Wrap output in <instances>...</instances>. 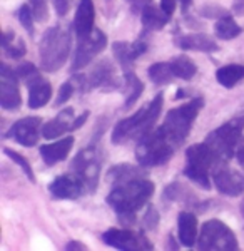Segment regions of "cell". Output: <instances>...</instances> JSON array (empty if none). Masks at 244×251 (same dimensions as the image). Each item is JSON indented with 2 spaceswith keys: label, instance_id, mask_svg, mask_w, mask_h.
I'll return each mask as SVG.
<instances>
[{
  "label": "cell",
  "instance_id": "49",
  "mask_svg": "<svg viewBox=\"0 0 244 251\" xmlns=\"http://www.w3.org/2000/svg\"><path fill=\"white\" fill-rule=\"evenodd\" d=\"M169 250H179V246L176 245V240L172 241V236H169V246H168Z\"/></svg>",
  "mask_w": 244,
  "mask_h": 251
},
{
  "label": "cell",
  "instance_id": "19",
  "mask_svg": "<svg viewBox=\"0 0 244 251\" xmlns=\"http://www.w3.org/2000/svg\"><path fill=\"white\" fill-rule=\"evenodd\" d=\"M112 52H114V57L117 59V62H119L122 67L129 69L131 64H134L142 54L147 52V44L142 42V40L132 42V44L131 42H114Z\"/></svg>",
  "mask_w": 244,
  "mask_h": 251
},
{
  "label": "cell",
  "instance_id": "32",
  "mask_svg": "<svg viewBox=\"0 0 244 251\" xmlns=\"http://www.w3.org/2000/svg\"><path fill=\"white\" fill-rule=\"evenodd\" d=\"M17 15H19V22L22 24V27L28 32V35L30 37H34V12H32V7L30 5H27V3H24L22 7L19 9L17 12Z\"/></svg>",
  "mask_w": 244,
  "mask_h": 251
},
{
  "label": "cell",
  "instance_id": "41",
  "mask_svg": "<svg viewBox=\"0 0 244 251\" xmlns=\"http://www.w3.org/2000/svg\"><path fill=\"white\" fill-rule=\"evenodd\" d=\"M161 9L171 17L176 10V0H161Z\"/></svg>",
  "mask_w": 244,
  "mask_h": 251
},
{
  "label": "cell",
  "instance_id": "27",
  "mask_svg": "<svg viewBox=\"0 0 244 251\" xmlns=\"http://www.w3.org/2000/svg\"><path fill=\"white\" fill-rule=\"evenodd\" d=\"M216 79L222 87L233 89L239 80L244 79V66H239V64H229V66L218 69Z\"/></svg>",
  "mask_w": 244,
  "mask_h": 251
},
{
  "label": "cell",
  "instance_id": "45",
  "mask_svg": "<svg viewBox=\"0 0 244 251\" xmlns=\"http://www.w3.org/2000/svg\"><path fill=\"white\" fill-rule=\"evenodd\" d=\"M12 42H14V32H12V30H7L5 34H3V44H2L3 49L9 47Z\"/></svg>",
  "mask_w": 244,
  "mask_h": 251
},
{
  "label": "cell",
  "instance_id": "37",
  "mask_svg": "<svg viewBox=\"0 0 244 251\" xmlns=\"http://www.w3.org/2000/svg\"><path fill=\"white\" fill-rule=\"evenodd\" d=\"M199 14L202 15V17L206 19H221L224 17V15H227V12L222 9V7L219 5H214V3H206L204 7H202L201 10H199Z\"/></svg>",
  "mask_w": 244,
  "mask_h": 251
},
{
  "label": "cell",
  "instance_id": "38",
  "mask_svg": "<svg viewBox=\"0 0 244 251\" xmlns=\"http://www.w3.org/2000/svg\"><path fill=\"white\" fill-rule=\"evenodd\" d=\"M3 50H5V54L9 55V57H12V59H20V57H24V55H25L27 49H25V44H24V40L19 39L17 44L12 42L10 46L5 47Z\"/></svg>",
  "mask_w": 244,
  "mask_h": 251
},
{
  "label": "cell",
  "instance_id": "17",
  "mask_svg": "<svg viewBox=\"0 0 244 251\" xmlns=\"http://www.w3.org/2000/svg\"><path fill=\"white\" fill-rule=\"evenodd\" d=\"M74 143H75L74 137L67 136L59 141H54V143H50V144H42L39 149L40 157H42L44 163L47 166H55L57 163H60V161L67 159L69 152L72 151Z\"/></svg>",
  "mask_w": 244,
  "mask_h": 251
},
{
  "label": "cell",
  "instance_id": "24",
  "mask_svg": "<svg viewBox=\"0 0 244 251\" xmlns=\"http://www.w3.org/2000/svg\"><path fill=\"white\" fill-rule=\"evenodd\" d=\"M136 177H146L144 166H141V164L132 166L127 163H122V164L112 166L107 171V179H109V183H112V184H121V183H125V181L136 179Z\"/></svg>",
  "mask_w": 244,
  "mask_h": 251
},
{
  "label": "cell",
  "instance_id": "15",
  "mask_svg": "<svg viewBox=\"0 0 244 251\" xmlns=\"http://www.w3.org/2000/svg\"><path fill=\"white\" fill-rule=\"evenodd\" d=\"M40 124L42 119L37 116H27L24 119H19L17 123L12 124V127L7 132L9 139H14L24 148H32L39 143L40 137Z\"/></svg>",
  "mask_w": 244,
  "mask_h": 251
},
{
  "label": "cell",
  "instance_id": "25",
  "mask_svg": "<svg viewBox=\"0 0 244 251\" xmlns=\"http://www.w3.org/2000/svg\"><path fill=\"white\" fill-rule=\"evenodd\" d=\"M169 15L166 14L162 9H157V7L147 5L144 7L141 12V20H142V27H144L146 32H154V30H161L168 25L169 22Z\"/></svg>",
  "mask_w": 244,
  "mask_h": 251
},
{
  "label": "cell",
  "instance_id": "11",
  "mask_svg": "<svg viewBox=\"0 0 244 251\" xmlns=\"http://www.w3.org/2000/svg\"><path fill=\"white\" fill-rule=\"evenodd\" d=\"M102 241L111 248L122 251H146L152 250V243L142 233L131 231V229H117L111 228L102 234Z\"/></svg>",
  "mask_w": 244,
  "mask_h": 251
},
{
  "label": "cell",
  "instance_id": "1",
  "mask_svg": "<svg viewBox=\"0 0 244 251\" xmlns=\"http://www.w3.org/2000/svg\"><path fill=\"white\" fill-rule=\"evenodd\" d=\"M154 194V183L146 177L125 181L121 184H114L112 191L107 194V204L119 216L122 223H134L136 213L147 204Z\"/></svg>",
  "mask_w": 244,
  "mask_h": 251
},
{
  "label": "cell",
  "instance_id": "39",
  "mask_svg": "<svg viewBox=\"0 0 244 251\" xmlns=\"http://www.w3.org/2000/svg\"><path fill=\"white\" fill-rule=\"evenodd\" d=\"M144 228L147 229H156L157 225H159V213L156 211L154 206H147V211L144 214Z\"/></svg>",
  "mask_w": 244,
  "mask_h": 251
},
{
  "label": "cell",
  "instance_id": "10",
  "mask_svg": "<svg viewBox=\"0 0 244 251\" xmlns=\"http://www.w3.org/2000/svg\"><path fill=\"white\" fill-rule=\"evenodd\" d=\"M79 82V91L87 92L94 91V89H100V91H116L121 87L119 79L116 75L114 66L109 60H102L89 72L87 75H75L74 77Z\"/></svg>",
  "mask_w": 244,
  "mask_h": 251
},
{
  "label": "cell",
  "instance_id": "20",
  "mask_svg": "<svg viewBox=\"0 0 244 251\" xmlns=\"http://www.w3.org/2000/svg\"><path fill=\"white\" fill-rule=\"evenodd\" d=\"M174 44L184 50H196V52H216L219 46L206 34H181L174 37Z\"/></svg>",
  "mask_w": 244,
  "mask_h": 251
},
{
  "label": "cell",
  "instance_id": "16",
  "mask_svg": "<svg viewBox=\"0 0 244 251\" xmlns=\"http://www.w3.org/2000/svg\"><path fill=\"white\" fill-rule=\"evenodd\" d=\"M49 193L55 200H77L84 193H87V188L77 174H64V176H57L49 184Z\"/></svg>",
  "mask_w": 244,
  "mask_h": 251
},
{
  "label": "cell",
  "instance_id": "46",
  "mask_svg": "<svg viewBox=\"0 0 244 251\" xmlns=\"http://www.w3.org/2000/svg\"><path fill=\"white\" fill-rule=\"evenodd\" d=\"M233 9L236 14H244V0H233Z\"/></svg>",
  "mask_w": 244,
  "mask_h": 251
},
{
  "label": "cell",
  "instance_id": "42",
  "mask_svg": "<svg viewBox=\"0 0 244 251\" xmlns=\"http://www.w3.org/2000/svg\"><path fill=\"white\" fill-rule=\"evenodd\" d=\"M89 116H91V112L89 111H84L82 116H79L77 119H74V123H72V131H75V129L82 127V126L85 124V121L89 119Z\"/></svg>",
  "mask_w": 244,
  "mask_h": 251
},
{
  "label": "cell",
  "instance_id": "26",
  "mask_svg": "<svg viewBox=\"0 0 244 251\" xmlns=\"http://www.w3.org/2000/svg\"><path fill=\"white\" fill-rule=\"evenodd\" d=\"M124 84H125V107H132L137 102V99L144 92V84L137 77L136 72L131 69L124 71Z\"/></svg>",
  "mask_w": 244,
  "mask_h": 251
},
{
  "label": "cell",
  "instance_id": "8",
  "mask_svg": "<svg viewBox=\"0 0 244 251\" xmlns=\"http://www.w3.org/2000/svg\"><path fill=\"white\" fill-rule=\"evenodd\" d=\"M197 248L209 251H236L239 248L233 229L219 220H209L201 226Z\"/></svg>",
  "mask_w": 244,
  "mask_h": 251
},
{
  "label": "cell",
  "instance_id": "29",
  "mask_svg": "<svg viewBox=\"0 0 244 251\" xmlns=\"http://www.w3.org/2000/svg\"><path fill=\"white\" fill-rule=\"evenodd\" d=\"M214 34H216V37L221 39V40H231V39H236L238 35L243 34V27L238 25L236 20L227 14V15H224V17L216 20Z\"/></svg>",
  "mask_w": 244,
  "mask_h": 251
},
{
  "label": "cell",
  "instance_id": "48",
  "mask_svg": "<svg viewBox=\"0 0 244 251\" xmlns=\"http://www.w3.org/2000/svg\"><path fill=\"white\" fill-rule=\"evenodd\" d=\"M179 3H181V7H182V14H186L189 7L193 5V0H179Z\"/></svg>",
  "mask_w": 244,
  "mask_h": 251
},
{
  "label": "cell",
  "instance_id": "23",
  "mask_svg": "<svg viewBox=\"0 0 244 251\" xmlns=\"http://www.w3.org/2000/svg\"><path fill=\"white\" fill-rule=\"evenodd\" d=\"M52 97V87L46 79L39 77L34 82L28 84V107L30 109H40L50 100Z\"/></svg>",
  "mask_w": 244,
  "mask_h": 251
},
{
  "label": "cell",
  "instance_id": "9",
  "mask_svg": "<svg viewBox=\"0 0 244 251\" xmlns=\"http://www.w3.org/2000/svg\"><path fill=\"white\" fill-rule=\"evenodd\" d=\"M96 143L92 141V146L82 149L75 156L74 163H72V171L84 181L87 193H96L100 176V163H102V159H100V152L97 149Z\"/></svg>",
  "mask_w": 244,
  "mask_h": 251
},
{
  "label": "cell",
  "instance_id": "44",
  "mask_svg": "<svg viewBox=\"0 0 244 251\" xmlns=\"http://www.w3.org/2000/svg\"><path fill=\"white\" fill-rule=\"evenodd\" d=\"M66 250H75V251H85L87 250V246L84 245V243H80V241H71V243H67L66 245Z\"/></svg>",
  "mask_w": 244,
  "mask_h": 251
},
{
  "label": "cell",
  "instance_id": "47",
  "mask_svg": "<svg viewBox=\"0 0 244 251\" xmlns=\"http://www.w3.org/2000/svg\"><path fill=\"white\" fill-rule=\"evenodd\" d=\"M236 157H238L239 164L244 168V146H239L238 148V151H236Z\"/></svg>",
  "mask_w": 244,
  "mask_h": 251
},
{
  "label": "cell",
  "instance_id": "4",
  "mask_svg": "<svg viewBox=\"0 0 244 251\" xmlns=\"http://www.w3.org/2000/svg\"><path fill=\"white\" fill-rule=\"evenodd\" d=\"M202 107H204V99L202 97H194L189 102L168 112L159 131L168 137L171 144L176 149L181 148L184 144V141L188 139L191 127H193L194 121H196Z\"/></svg>",
  "mask_w": 244,
  "mask_h": 251
},
{
  "label": "cell",
  "instance_id": "6",
  "mask_svg": "<svg viewBox=\"0 0 244 251\" xmlns=\"http://www.w3.org/2000/svg\"><path fill=\"white\" fill-rule=\"evenodd\" d=\"M218 164H219L218 157L207 148L206 143L194 144L186 151L184 176L189 177L193 183H196L201 188L209 189L211 179H213V169Z\"/></svg>",
  "mask_w": 244,
  "mask_h": 251
},
{
  "label": "cell",
  "instance_id": "40",
  "mask_svg": "<svg viewBox=\"0 0 244 251\" xmlns=\"http://www.w3.org/2000/svg\"><path fill=\"white\" fill-rule=\"evenodd\" d=\"M54 7L57 14L60 17H64V15H67L69 9H71V0H54Z\"/></svg>",
  "mask_w": 244,
  "mask_h": 251
},
{
  "label": "cell",
  "instance_id": "14",
  "mask_svg": "<svg viewBox=\"0 0 244 251\" xmlns=\"http://www.w3.org/2000/svg\"><path fill=\"white\" fill-rule=\"evenodd\" d=\"M17 79V72L12 71L7 64H2V71H0V106L5 111H17L22 106Z\"/></svg>",
  "mask_w": 244,
  "mask_h": 251
},
{
  "label": "cell",
  "instance_id": "35",
  "mask_svg": "<svg viewBox=\"0 0 244 251\" xmlns=\"http://www.w3.org/2000/svg\"><path fill=\"white\" fill-rule=\"evenodd\" d=\"M32 7V12H34V17L39 22H46L49 19V5L47 0H28Z\"/></svg>",
  "mask_w": 244,
  "mask_h": 251
},
{
  "label": "cell",
  "instance_id": "7",
  "mask_svg": "<svg viewBox=\"0 0 244 251\" xmlns=\"http://www.w3.org/2000/svg\"><path fill=\"white\" fill-rule=\"evenodd\" d=\"M174 152H176V148L157 129V131L149 132L147 136L141 137L137 141L136 159L144 168H156V166H162L168 163Z\"/></svg>",
  "mask_w": 244,
  "mask_h": 251
},
{
  "label": "cell",
  "instance_id": "43",
  "mask_svg": "<svg viewBox=\"0 0 244 251\" xmlns=\"http://www.w3.org/2000/svg\"><path fill=\"white\" fill-rule=\"evenodd\" d=\"M127 2L131 3L134 12H142V9H144V7H147L150 3V0H127Z\"/></svg>",
  "mask_w": 244,
  "mask_h": 251
},
{
  "label": "cell",
  "instance_id": "3",
  "mask_svg": "<svg viewBox=\"0 0 244 251\" xmlns=\"http://www.w3.org/2000/svg\"><path fill=\"white\" fill-rule=\"evenodd\" d=\"M72 44L71 27L59 24L46 30L39 44L40 67L46 72H57L67 62Z\"/></svg>",
  "mask_w": 244,
  "mask_h": 251
},
{
  "label": "cell",
  "instance_id": "5",
  "mask_svg": "<svg viewBox=\"0 0 244 251\" xmlns=\"http://www.w3.org/2000/svg\"><path fill=\"white\" fill-rule=\"evenodd\" d=\"M243 129L244 116H239L227 121V123L219 126L218 129H214L213 132L207 134L204 143L214 152V156L218 157L219 163H226V161H229L236 154L238 148L241 146Z\"/></svg>",
  "mask_w": 244,
  "mask_h": 251
},
{
  "label": "cell",
  "instance_id": "30",
  "mask_svg": "<svg viewBox=\"0 0 244 251\" xmlns=\"http://www.w3.org/2000/svg\"><path fill=\"white\" fill-rule=\"evenodd\" d=\"M147 75H149V79L152 80L154 84H157V86H164V84L172 82L174 77H176V75L172 74V71H171L169 62L152 64V66L149 67V71H147Z\"/></svg>",
  "mask_w": 244,
  "mask_h": 251
},
{
  "label": "cell",
  "instance_id": "21",
  "mask_svg": "<svg viewBox=\"0 0 244 251\" xmlns=\"http://www.w3.org/2000/svg\"><path fill=\"white\" fill-rule=\"evenodd\" d=\"M72 123H74V109H62L54 119H50L47 124H44L42 136L46 139H55V137L64 136L67 131H72Z\"/></svg>",
  "mask_w": 244,
  "mask_h": 251
},
{
  "label": "cell",
  "instance_id": "22",
  "mask_svg": "<svg viewBox=\"0 0 244 251\" xmlns=\"http://www.w3.org/2000/svg\"><path fill=\"white\" fill-rule=\"evenodd\" d=\"M177 229H179V240L184 246H194L197 243L199 229H197V218L196 214L189 211L179 213L177 218Z\"/></svg>",
  "mask_w": 244,
  "mask_h": 251
},
{
  "label": "cell",
  "instance_id": "34",
  "mask_svg": "<svg viewBox=\"0 0 244 251\" xmlns=\"http://www.w3.org/2000/svg\"><path fill=\"white\" fill-rule=\"evenodd\" d=\"M15 72H17V75H19L20 79L25 80L27 86L30 82H34L35 79L42 77V75L39 74L37 67H35L34 64H30V62H25V64H22V66H19L17 69H15Z\"/></svg>",
  "mask_w": 244,
  "mask_h": 251
},
{
  "label": "cell",
  "instance_id": "28",
  "mask_svg": "<svg viewBox=\"0 0 244 251\" xmlns=\"http://www.w3.org/2000/svg\"><path fill=\"white\" fill-rule=\"evenodd\" d=\"M169 66L172 74L182 80H191L197 74V66L189 57H186V55H177V57L171 59Z\"/></svg>",
  "mask_w": 244,
  "mask_h": 251
},
{
  "label": "cell",
  "instance_id": "36",
  "mask_svg": "<svg viewBox=\"0 0 244 251\" xmlns=\"http://www.w3.org/2000/svg\"><path fill=\"white\" fill-rule=\"evenodd\" d=\"M75 91V84H72L71 80L69 82H64L62 86L59 89V94H57V99H55V106H62V104H66L69 99L72 97Z\"/></svg>",
  "mask_w": 244,
  "mask_h": 251
},
{
  "label": "cell",
  "instance_id": "31",
  "mask_svg": "<svg viewBox=\"0 0 244 251\" xmlns=\"http://www.w3.org/2000/svg\"><path fill=\"white\" fill-rule=\"evenodd\" d=\"M3 152H5L7 157H10L12 161H14V164H17L20 169L24 171V174L27 176V179L30 181V183H35V174H34V169H32L30 163L24 157L22 154H19V152L12 151L9 148H3Z\"/></svg>",
  "mask_w": 244,
  "mask_h": 251
},
{
  "label": "cell",
  "instance_id": "33",
  "mask_svg": "<svg viewBox=\"0 0 244 251\" xmlns=\"http://www.w3.org/2000/svg\"><path fill=\"white\" fill-rule=\"evenodd\" d=\"M189 189H186L181 183H172L164 189V200L168 201H188Z\"/></svg>",
  "mask_w": 244,
  "mask_h": 251
},
{
  "label": "cell",
  "instance_id": "50",
  "mask_svg": "<svg viewBox=\"0 0 244 251\" xmlns=\"http://www.w3.org/2000/svg\"><path fill=\"white\" fill-rule=\"evenodd\" d=\"M239 209H241V214H243V218H244V200H243V203H241V208H239Z\"/></svg>",
  "mask_w": 244,
  "mask_h": 251
},
{
  "label": "cell",
  "instance_id": "18",
  "mask_svg": "<svg viewBox=\"0 0 244 251\" xmlns=\"http://www.w3.org/2000/svg\"><path fill=\"white\" fill-rule=\"evenodd\" d=\"M94 20H96V9L92 0H80L79 7L75 12L74 27L75 34L79 39H84L92 34L94 30Z\"/></svg>",
  "mask_w": 244,
  "mask_h": 251
},
{
  "label": "cell",
  "instance_id": "13",
  "mask_svg": "<svg viewBox=\"0 0 244 251\" xmlns=\"http://www.w3.org/2000/svg\"><path fill=\"white\" fill-rule=\"evenodd\" d=\"M213 183L216 189L224 196H241L244 193V174L229 168L224 163H219L213 169Z\"/></svg>",
  "mask_w": 244,
  "mask_h": 251
},
{
  "label": "cell",
  "instance_id": "12",
  "mask_svg": "<svg viewBox=\"0 0 244 251\" xmlns=\"http://www.w3.org/2000/svg\"><path fill=\"white\" fill-rule=\"evenodd\" d=\"M105 47H107V37L99 29H94L87 37L79 39V46H77L74 62H72V71H82L84 67H87Z\"/></svg>",
  "mask_w": 244,
  "mask_h": 251
},
{
  "label": "cell",
  "instance_id": "2",
  "mask_svg": "<svg viewBox=\"0 0 244 251\" xmlns=\"http://www.w3.org/2000/svg\"><path fill=\"white\" fill-rule=\"evenodd\" d=\"M162 104H164V96H162V92H161V94H157L149 104L142 106L134 116L117 123L111 136L112 144H116V146L125 144L132 139L139 141L141 137L147 136L149 132L152 131L154 124H156L157 117L161 114Z\"/></svg>",
  "mask_w": 244,
  "mask_h": 251
}]
</instances>
